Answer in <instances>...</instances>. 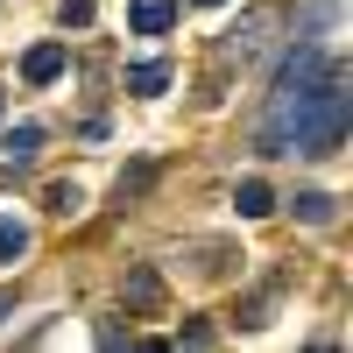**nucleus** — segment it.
<instances>
[{
  "label": "nucleus",
  "instance_id": "2",
  "mask_svg": "<svg viewBox=\"0 0 353 353\" xmlns=\"http://www.w3.org/2000/svg\"><path fill=\"white\" fill-rule=\"evenodd\" d=\"M64 64H71L64 43H36V50L21 57V78H28V85H57V78H64Z\"/></svg>",
  "mask_w": 353,
  "mask_h": 353
},
{
  "label": "nucleus",
  "instance_id": "11",
  "mask_svg": "<svg viewBox=\"0 0 353 353\" xmlns=\"http://www.w3.org/2000/svg\"><path fill=\"white\" fill-rule=\"evenodd\" d=\"M128 297H134V304H156V276L134 269V276H128Z\"/></svg>",
  "mask_w": 353,
  "mask_h": 353
},
{
  "label": "nucleus",
  "instance_id": "10",
  "mask_svg": "<svg viewBox=\"0 0 353 353\" xmlns=\"http://www.w3.org/2000/svg\"><path fill=\"white\" fill-rule=\"evenodd\" d=\"M57 21H64V28H92V0H64Z\"/></svg>",
  "mask_w": 353,
  "mask_h": 353
},
{
  "label": "nucleus",
  "instance_id": "13",
  "mask_svg": "<svg viewBox=\"0 0 353 353\" xmlns=\"http://www.w3.org/2000/svg\"><path fill=\"white\" fill-rule=\"evenodd\" d=\"M0 311H8V297H0Z\"/></svg>",
  "mask_w": 353,
  "mask_h": 353
},
{
  "label": "nucleus",
  "instance_id": "9",
  "mask_svg": "<svg viewBox=\"0 0 353 353\" xmlns=\"http://www.w3.org/2000/svg\"><path fill=\"white\" fill-rule=\"evenodd\" d=\"M78 205H85V191H78V184H50V212H64V219H71Z\"/></svg>",
  "mask_w": 353,
  "mask_h": 353
},
{
  "label": "nucleus",
  "instance_id": "6",
  "mask_svg": "<svg viewBox=\"0 0 353 353\" xmlns=\"http://www.w3.org/2000/svg\"><path fill=\"white\" fill-rule=\"evenodd\" d=\"M233 205H241V219H261V212H276V191L261 184V176H248V184L233 191Z\"/></svg>",
  "mask_w": 353,
  "mask_h": 353
},
{
  "label": "nucleus",
  "instance_id": "1",
  "mask_svg": "<svg viewBox=\"0 0 353 353\" xmlns=\"http://www.w3.org/2000/svg\"><path fill=\"white\" fill-rule=\"evenodd\" d=\"M346 141V64L325 43H297L276 71L269 113H261V149L269 156H339Z\"/></svg>",
  "mask_w": 353,
  "mask_h": 353
},
{
  "label": "nucleus",
  "instance_id": "12",
  "mask_svg": "<svg viewBox=\"0 0 353 353\" xmlns=\"http://www.w3.org/2000/svg\"><path fill=\"white\" fill-rule=\"evenodd\" d=\"M198 8H219V0H198Z\"/></svg>",
  "mask_w": 353,
  "mask_h": 353
},
{
  "label": "nucleus",
  "instance_id": "3",
  "mask_svg": "<svg viewBox=\"0 0 353 353\" xmlns=\"http://www.w3.org/2000/svg\"><path fill=\"white\" fill-rule=\"evenodd\" d=\"M176 21V0H128V28L134 36H163Z\"/></svg>",
  "mask_w": 353,
  "mask_h": 353
},
{
  "label": "nucleus",
  "instance_id": "4",
  "mask_svg": "<svg viewBox=\"0 0 353 353\" xmlns=\"http://www.w3.org/2000/svg\"><path fill=\"white\" fill-rule=\"evenodd\" d=\"M0 149H8V163H14V170H28V163L43 156V128H36V121H21V128L0 134Z\"/></svg>",
  "mask_w": 353,
  "mask_h": 353
},
{
  "label": "nucleus",
  "instance_id": "5",
  "mask_svg": "<svg viewBox=\"0 0 353 353\" xmlns=\"http://www.w3.org/2000/svg\"><path fill=\"white\" fill-rule=\"evenodd\" d=\"M28 254V226L14 212H0V269H14V261Z\"/></svg>",
  "mask_w": 353,
  "mask_h": 353
},
{
  "label": "nucleus",
  "instance_id": "7",
  "mask_svg": "<svg viewBox=\"0 0 353 353\" xmlns=\"http://www.w3.org/2000/svg\"><path fill=\"white\" fill-rule=\"evenodd\" d=\"M290 205H297L311 226H332V212H339V205H332V191H304V198H290Z\"/></svg>",
  "mask_w": 353,
  "mask_h": 353
},
{
  "label": "nucleus",
  "instance_id": "8",
  "mask_svg": "<svg viewBox=\"0 0 353 353\" xmlns=\"http://www.w3.org/2000/svg\"><path fill=\"white\" fill-rule=\"evenodd\" d=\"M128 85H134V92H163V85H170V64H163V57H149V64L128 71Z\"/></svg>",
  "mask_w": 353,
  "mask_h": 353
}]
</instances>
